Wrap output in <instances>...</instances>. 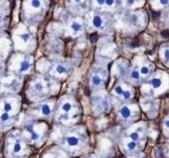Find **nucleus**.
Segmentation results:
<instances>
[{
    "instance_id": "obj_1",
    "label": "nucleus",
    "mask_w": 169,
    "mask_h": 158,
    "mask_svg": "<svg viewBox=\"0 0 169 158\" xmlns=\"http://www.w3.org/2000/svg\"><path fill=\"white\" fill-rule=\"evenodd\" d=\"M31 67H32L31 61L28 60V58H23V60H21L19 61L17 71H18L19 73L25 74V73H28V72L31 70Z\"/></svg>"
},
{
    "instance_id": "obj_2",
    "label": "nucleus",
    "mask_w": 169,
    "mask_h": 158,
    "mask_svg": "<svg viewBox=\"0 0 169 158\" xmlns=\"http://www.w3.org/2000/svg\"><path fill=\"white\" fill-rule=\"evenodd\" d=\"M17 38L19 39V41H20L21 43H23V45H29L32 41L31 33H30L29 31H27V30H22L21 32H19V33L17 34Z\"/></svg>"
},
{
    "instance_id": "obj_3",
    "label": "nucleus",
    "mask_w": 169,
    "mask_h": 158,
    "mask_svg": "<svg viewBox=\"0 0 169 158\" xmlns=\"http://www.w3.org/2000/svg\"><path fill=\"white\" fill-rule=\"evenodd\" d=\"M105 21L104 18H103L102 15L100 14H93L91 17V25L93 26L94 28H101L103 25H104Z\"/></svg>"
},
{
    "instance_id": "obj_4",
    "label": "nucleus",
    "mask_w": 169,
    "mask_h": 158,
    "mask_svg": "<svg viewBox=\"0 0 169 158\" xmlns=\"http://www.w3.org/2000/svg\"><path fill=\"white\" fill-rule=\"evenodd\" d=\"M71 30L72 33L76 34V35L80 34L83 30V23L80 20H77V19L72 20L71 22Z\"/></svg>"
},
{
    "instance_id": "obj_5",
    "label": "nucleus",
    "mask_w": 169,
    "mask_h": 158,
    "mask_svg": "<svg viewBox=\"0 0 169 158\" xmlns=\"http://www.w3.org/2000/svg\"><path fill=\"white\" fill-rule=\"evenodd\" d=\"M29 10L33 11H39L42 8V0H28Z\"/></svg>"
},
{
    "instance_id": "obj_6",
    "label": "nucleus",
    "mask_w": 169,
    "mask_h": 158,
    "mask_svg": "<svg viewBox=\"0 0 169 158\" xmlns=\"http://www.w3.org/2000/svg\"><path fill=\"white\" fill-rule=\"evenodd\" d=\"M91 83H92V85H93L94 87H100V86L103 84V79H102V77H101L100 74H92V77H91Z\"/></svg>"
},
{
    "instance_id": "obj_7",
    "label": "nucleus",
    "mask_w": 169,
    "mask_h": 158,
    "mask_svg": "<svg viewBox=\"0 0 169 158\" xmlns=\"http://www.w3.org/2000/svg\"><path fill=\"white\" fill-rule=\"evenodd\" d=\"M65 143L67 144L69 146L71 147H74V146H78L79 143H80V140H79L78 137H76V136H67V139H65Z\"/></svg>"
},
{
    "instance_id": "obj_8",
    "label": "nucleus",
    "mask_w": 169,
    "mask_h": 158,
    "mask_svg": "<svg viewBox=\"0 0 169 158\" xmlns=\"http://www.w3.org/2000/svg\"><path fill=\"white\" fill-rule=\"evenodd\" d=\"M54 70V73L60 74V76L65 74L67 73V68H65V65H63V63H58V65H56Z\"/></svg>"
},
{
    "instance_id": "obj_9",
    "label": "nucleus",
    "mask_w": 169,
    "mask_h": 158,
    "mask_svg": "<svg viewBox=\"0 0 169 158\" xmlns=\"http://www.w3.org/2000/svg\"><path fill=\"white\" fill-rule=\"evenodd\" d=\"M45 83H43L42 81H40V80L36 81V82L33 84V90H34L35 92H38V93L42 92L43 90H45Z\"/></svg>"
},
{
    "instance_id": "obj_10",
    "label": "nucleus",
    "mask_w": 169,
    "mask_h": 158,
    "mask_svg": "<svg viewBox=\"0 0 169 158\" xmlns=\"http://www.w3.org/2000/svg\"><path fill=\"white\" fill-rule=\"evenodd\" d=\"M120 114L124 119H128V118L131 116V110L129 109V107L123 106L122 108L120 109Z\"/></svg>"
},
{
    "instance_id": "obj_11",
    "label": "nucleus",
    "mask_w": 169,
    "mask_h": 158,
    "mask_svg": "<svg viewBox=\"0 0 169 158\" xmlns=\"http://www.w3.org/2000/svg\"><path fill=\"white\" fill-rule=\"evenodd\" d=\"M21 150H22V144H21L20 141L16 140V141L13 143V145L11 147V151L14 153V154H17V153H19Z\"/></svg>"
},
{
    "instance_id": "obj_12",
    "label": "nucleus",
    "mask_w": 169,
    "mask_h": 158,
    "mask_svg": "<svg viewBox=\"0 0 169 158\" xmlns=\"http://www.w3.org/2000/svg\"><path fill=\"white\" fill-rule=\"evenodd\" d=\"M40 111H41V114H42V115L49 116L50 113H51V108H50V105L47 104V103L43 104L42 106H41V108H40Z\"/></svg>"
},
{
    "instance_id": "obj_13",
    "label": "nucleus",
    "mask_w": 169,
    "mask_h": 158,
    "mask_svg": "<svg viewBox=\"0 0 169 158\" xmlns=\"http://www.w3.org/2000/svg\"><path fill=\"white\" fill-rule=\"evenodd\" d=\"M162 85V80L160 78H153L151 80V86L153 87V89H158Z\"/></svg>"
},
{
    "instance_id": "obj_14",
    "label": "nucleus",
    "mask_w": 169,
    "mask_h": 158,
    "mask_svg": "<svg viewBox=\"0 0 169 158\" xmlns=\"http://www.w3.org/2000/svg\"><path fill=\"white\" fill-rule=\"evenodd\" d=\"M0 120H1L2 122H8L10 120L9 113H8V112L3 111L1 114H0Z\"/></svg>"
},
{
    "instance_id": "obj_15",
    "label": "nucleus",
    "mask_w": 169,
    "mask_h": 158,
    "mask_svg": "<svg viewBox=\"0 0 169 158\" xmlns=\"http://www.w3.org/2000/svg\"><path fill=\"white\" fill-rule=\"evenodd\" d=\"M130 78L132 79V80H138V79L140 78V72H139V70L134 69L133 71L130 73Z\"/></svg>"
},
{
    "instance_id": "obj_16",
    "label": "nucleus",
    "mask_w": 169,
    "mask_h": 158,
    "mask_svg": "<svg viewBox=\"0 0 169 158\" xmlns=\"http://www.w3.org/2000/svg\"><path fill=\"white\" fill-rule=\"evenodd\" d=\"M61 110H63L65 113H69V112L72 110V104L70 102L63 103V106H61Z\"/></svg>"
},
{
    "instance_id": "obj_17",
    "label": "nucleus",
    "mask_w": 169,
    "mask_h": 158,
    "mask_svg": "<svg viewBox=\"0 0 169 158\" xmlns=\"http://www.w3.org/2000/svg\"><path fill=\"white\" fill-rule=\"evenodd\" d=\"M139 72H140V74H142V76H147V74H149V73H150V70H149V68L147 65H143L139 70Z\"/></svg>"
},
{
    "instance_id": "obj_18",
    "label": "nucleus",
    "mask_w": 169,
    "mask_h": 158,
    "mask_svg": "<svg viewBox=\"0 0 169 158\" xmlns=\"http://www.w3.org/2000/svg\"><path fill=\"white\" fill-rule=\"evenodd\" d=\"M39 138H40V136H39V134L36 133L35 131H32V132L30 133V139H31V141L37 142L39 140Z\"/></svg>"
},
{
    "instance_id": "obj_19",
    "label": "nucleus",
    "mask_w": 169,
    "mask_h": 158,
    "mask_svg": "<svg viewBox=\"0 0 169 158\" xmlns=\"http://www.w3.org/2000/svg\"><path fill=\"white\" fill-rule=\"evenodd\" d=\"M3 111L8 112L9 113L10 111H12V105L10 102H4L3 104Z\"/></svg>"
},
{
    "instance_id": "obj_20",
    "label": "nucleus",
    "mask_w": 169,
    "mask_h": 158,
    "mask_svg": "<svg viewBox=\"0 0 169 158\" xmlns=\"http://www.w3.org/2000/svg\"><path fill=\"white\" fill-rule=\"evenodd\" d=\"M123 92H124V89H123V87H122V86H120V85L116 86L115 89H114V93H115L116 95H118V96L122 95Z\"/></svg>"
},
{
    "instance_id": "obj_21",
    "label": "nucleus",
    "mask_w": 169,
    "mask_h": 158,
    "mask_svg": "<svg viewBox=\"0 0 169 158\" xmlns=\"http://www.w3.org/2000/svg\"><path fill=\"white\" fill-rule=\"evenodd\" d=\"M163 58L166 63L169 61V47H166V49H163Z\"/></svg>"
},
{
    "instance_id": "obj_22",
    "label": "nucleus",
    "mask_w": 169,
    "mask_h": 158,
    "mask_svg": "<svg viewBox=\"0 0 169 158\" xmlns=\"http://www.w3.org/2000/svg\"><path fill=\"white\" fill-rule=\"evenodd\" d=\"M122 97L124 100H129V99H131V97H132V94H131V92L130 91H124L123 92V94H122Z\"/></svg>"
},
{
    "instance_id": "obj_23",
    "label": "nucleus",
    "mask_w": 169,
    "mask_h": 158,
    "mask_svg": "<svg viewBox=\"0 0 169 158\" xmlns=\"http://www.w3.org/2000/svg\"><path fill=\"white\" fill-rule=\"evenodd\" d=\"M136 142L135 141H130V142H128V143H127V148L129 149V150H135L136 149Z\"/></svg>"
},
{
    "instance_id": "obj_24",
    "label": "nucleus",
    "mask_w": 169,
    "mask_h": 158,
    "mask_svg": "<svg viewBox=\"0 0 169 158\" xmlns=\"http://www.w3.org/2000/svg\"><path fill=\"white\" fill-rule=\"evenodd\" d=\"M130 138L133 140V141H138L139 140V138H140V136H139V133L138 132H132L130 134Z\"/></svg>"
},
{
    "instance_id": "obj_25",
    "label": "nucleus",
    "mask_w": 169,
    "mask_h": 158,
    "mask_svg": "<svg viewBox=\"0 0 169 158\" xmlns=\"http://www.w3.org/2000/svg\"><path fill=\"white\" fill-rule=\"evenodd\" d=\"M116 3V0H106L105 1V5L107 6V7H112V6H114Z\"/></svg>"
},
{
    "instance_id": "obj_26",
    "label": "nucleus",
    "mask_w": 169,
    "mask_h": 158,
    "mask_svg": "<svg viewBox=\"0 0 169 158\" xmlns=\"http://www.w3.org/2000/svg\"><path fill=\"white\" fill-rule=\"evenodd\" d=\"M158 2H159V4L162 6H166L169 4V0H158Z\"/></svg>"
},
{
    "instance_id": "obj_27",
    "label": "nucleus",
    "mask_w": 169,
    "mask_h": 158,
    "mask_svg": "<svg viewBox=\"0 0 169 158\" xmlns=\"http://www.w3.org/2000/svg\"><path fill=\"white\" fill-rule=\"evenodd\" d=\"M96 1V3H97V5L98 6H103V5H105V1H106V0H95Z\"/></svg>"
},
{
    "instance_id": "obj_28",
    "label": "nucleus",
    "mask_w": 169,
    "mask_h": 158,
    "mask_svg": "<svg viewBox=\"0 0 169 158\" xmlns=\"http://www.w3.org/2000/svg\"><path fill=\"white\" fill-rule=\"evenodd\" d=\"M134 3H135V0H126L127 6H132Z\"/></svg>"
},
{
    "instance_id": "obj_29",
    "label": "nucleus",
    "mask_w": 169,
    "mask_h": 158,
    "mask_svg": "<svg viewBox=\"0 0 169 158\" xmlns=\"http://www.w3.org/2000/svg\"><path fill=\"white\" fill-rule=\"evenodd\" d=\"M72 2H74L76 5H79V4H81L83 2V0H72Z\"/></svg>"
},
{
    "instance_id": "obj_30",
    "label": "nucleus",
    "mask_w": 169,
    "mask_h": 158,
    "mask_svg": "<svg viewBox=\"0 0 169 158\" xmlns=\"http://www.w3.org/2000/svg\"><path fill=\"white\" fill-rule=\"evenodd\" d=\"M2 22H3V15L2 13H0V25L2 24Z\"/></svg>"
},
{
    "instance_id": "obj_31",
    "label": "nucleus",
    "mask_w": 169,
    "mask_h": 158,
    "mask_svg": "<svg viewBox=\"0 0 169 158\" xmlns=\"http://www.w3.org/2000/svg\"><path fill=\"white\" fill-rule=\"evenodd\" d=\"M165 126L167 127V128H169V120H166L165 121Z\"/></svg>"
},
{
    "instance_id": "obj_32",
    "label": "nucleus",
    "mask_w": 169,
    "mask_h": 158,
    "mask_svg": "<svg viewBox=\"0 0 169 158\" xmlns=\"http://www.w3.org/2000/svg\"><path fill=\"white\" fill-rule=\"evenodd\" d=\"M52 158H58V157H56V156H54V157H52Z\"/></svg>"
},
{
    "instance_id": "obj_33",
    "label": "nucleus",
    "mask_w": 169,
    "mask_h": 158,
    "mask_svg": "<svg viewBox=\"0 0 169 158\" xmlns=\"http://www.w3.org/2000/svg\"><path fill=\"white\" fill-rule=\"evenodd\" d=\"M135 1H139V0H135Z\"/></svg>"
},
{
    "instance_id": "obj_34",
    "label": "nucleus",
    "mask_w": 169,
    "mask_h": 158,
    "mask_svg": "<svg viewBox=\"0 0 169 158\" xmlns=\"http://www.w3.org/2000/svg\"><path fill=\"white\" fill-rule=\"evenodd\" d=\"M90 158H93V157H90Z\"/></svg>"
}]
</instances>
